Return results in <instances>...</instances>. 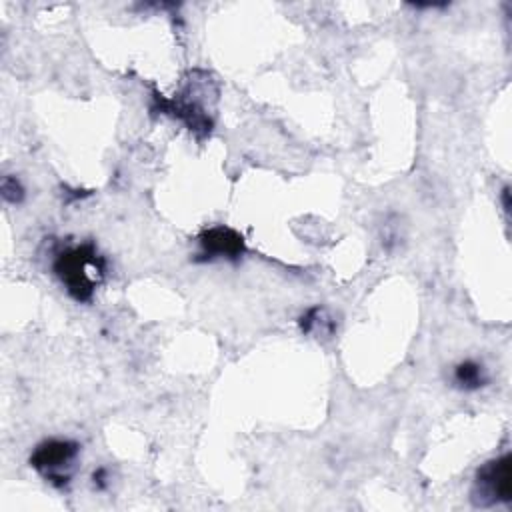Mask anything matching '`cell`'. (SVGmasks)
Wrapping results in <instances>:
<instances>
[{
	"label": "cell",
	"mask_w": 512,
	"mask_h": 512,
	"mask_svg": "<svg viewBox=\"0 0 512 512\" xmlns=\"http://www.w3.org/2000/svg\"><path fill=\"white\" fill-rule=\"evenodd\" d=\"M452 380L462 390H478L480 386H484L488 382V376H486V370L482 364H478L474 360H462L454 366Z\"/></svg>",
	"instance_id": "cell-5"
},
{
	"label": "cell",
	"mask_w": 512,
	"mask_h": 512,
	"mask_svg": "<svg viewBox=\"0 0 512 512\" xmlns=\"http://www.w3.org/2000/svg\"><path fill=\"white\" fill-rule=\"evenodd\" d=\"M472 502L478 508H490L496 504H508L512 500V458L504 454L500 458L482 464L474 476Z\"/></svg>",
	"instance_id": "cell-2"
},
{
	"label": "cell",
	"mask_w": 512,
	"mask_h": 512,
	"mask_svg": "<svg viewBox=\"0 0 512 512\" xmlns=\"http://www.w3.org/2000/svg\"><path fill=\"white\" fill-rule=\"evenodd\" d=\"M2 196H4V200L16 204V202H20L24 198V188H22V184L14 176H6L2 180Z\"/></svg>",
	"instance_id": "cell-6"
},
{
	"label": "cell",
	"mask_w": 512,
	"mask_h": 512,
	"mask_svg": "<svg viewBox=\"0 0 512 512\" xmlns=\"http://www.w3.org/2000/svg\"><path fill=\"white\" fill-rule=\"evenodd\" d=\"M104 272L106 260L98 254L94 244L74 246L60 252L54 260V274L76 302H88L92 298Z\"/></svg>",
	"instance_id": "cell-1"
},
{
	"label": "cell",
	"mask_w": 512,
	"mask_h": 512,
	"mask_svg": "<svg viewBox=\"0 0 512 512\" xmlns=\"http://www.w3.org/2000/svg\"><path fill=\"white\" fill-rule=\"evenodd\" d=\"M198 244H200L202 260H216V258L238 260L240 254L244 252L242 236L224 226H214L210 230H204L198 238Z\"/></svg>",
	"instance_id": "cell-4"
},
{
	"label": "cell",
	"mask_w": 512,
	"mask_h": 512,
	"mask_svg": "<svg viewBox=\"0 0 512 512\" xmlns=\"http://www.w3.org/2000/svg\"><path fill=\"white\" fill-rule=\"evenodd\" d=\"M78 452V442L66 438H50L34 448L30 454V466L38 470L50 484L62 488L70 480V468Z\"/></svg>",
	"instance_id": "cell-3"
}]
</instances>
